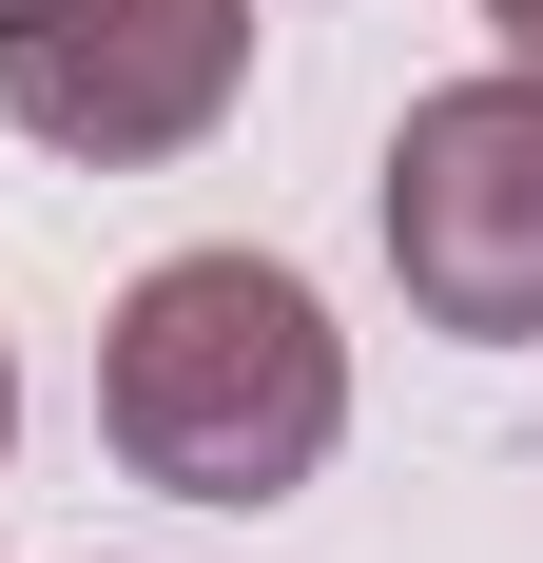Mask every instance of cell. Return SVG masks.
Returning <instances> with one entry per match:
<instances>
[{"label": "cell", "mask_w": 543, "mask_h": 563, "mask_svg": "<svg viewBox=\"0 0 543 563\" xmlns=\"http://www.w3.org/2000/svg\"><path fill=\"white\" fill-rule=\"evenodd\" d=\"M98 448L156 506H291L350 448V331L291 253H156L98 331Z\"/></svg>", "instance_id": "6da1fadb"}, {"label": "cell", "mask_w": 543, "mask_h": 563, "mask_svg": "<svg viewBox=\"0 0 543 563\" xmlns=\"http://www.w3.org/2000/svg\"><path fill=\"white\" fill-rule=\"evenodd\" d=\"M369 233L446 350H543V58L408 98V136L369 175Z\"/></svg>", "instance_id": "7a4b0ae2"}, {"label": "cell", "mask_w": 543, "mask_h": 563, "mask_svg": "<svg viewBox=\"0 0 543 563\" xmlns=\"http://www.w3.org/2000/svg\"><path fill=\"white\" fill-rule=\"evenodd\" d=\"M253 98V0H0V117L78 175H156Z\"/></svg>", "instance_id": "3957f363"}, {"label": "cell", "mask_w": 543, "mask_h": 563, "mask_svg": "<svg viewBox=\"0 0 543 563\" xmlns=\"http://www.w3.org/2000/svg\"><path fill=\"white\" fill-rule=\"evenodd\" d=\"M486 40H505V58H543V0H486Z\"/></svg>", "instance_id": "277c9868"}, {"label": "cell", "mask_w": 543, "mask_h": 563, "mask_svg": "<svg viewBox=\"0 0 543 563\" xmlns=\"http://www.w3.org/2000/svg\"><path fill=\"white\" fill-rule=\"evenodd\" d=\"M0 448H20V350H0Z\"/></svg>", "instance_id": "5b68a950"}]
</instances>
